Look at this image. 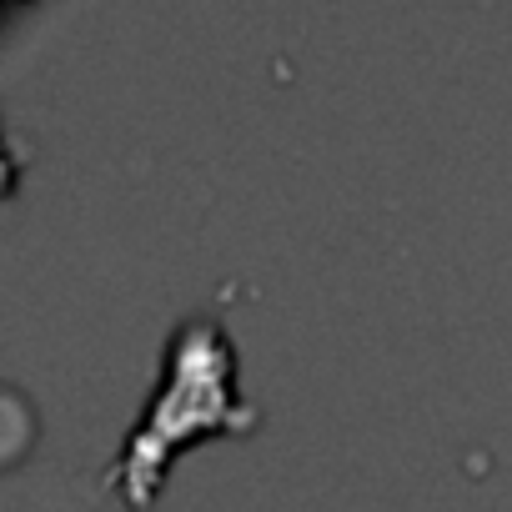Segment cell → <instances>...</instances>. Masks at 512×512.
<instances>
[{
    "instance_id": "cell-1",
    "label": "cell",
    "mask_w": 512,
    "mask_h": 512,
    "mask_svg": "<svg viewBox=\"0 0 512 512\" xmlns=\"http://www.w3.org/2000/svg\"><path fill=\"white\" fill-rule=\"evenodd\" d=\"M256 412L236 387V347L216 317H181L161 352L156 392L141 407L126 447L106 467V487L121 492L131 512H146L166 482L171 457L216 432H256Z\"/></svg>"
}]
</instances>
